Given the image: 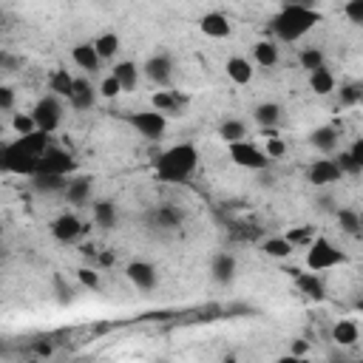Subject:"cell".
I'll use <instances>...</instances> for the list:
<instances>
[{"label":"cell","mask_w":363,"mask_h":363,"mask_svg":"<svg viewBox=\"0 0 363 363\" xmlns=\"http://www.w3.org/2000/svg\"><path fill=\"white\" fill-rule=\"evenodd\" d=\"M199 167V151L196 145L190 142H182V145H174V148H167L165 154H159L156 159V176L162 182H187L193 174H196Z\"/></svg>","instance_id":"1"},{"label":"cell","mask_w":363,"mask_h":363,"mask_svg":"<svg viewBox=\"0 0 363 363\" xmlns=\"http://www.w3.org/2000/svg\"><path fill=\"white\" fill-rule=\"evenodd\" d=\"M321 23L318 9H307V6H284L273 20H270V32L281 43H295L307 32H312Z\"/></svg>","instance_id":"2"},{"label":"cell","mask_w":363,"mask_h":363,"mask_svg":"<svg viewBox=\"0 0 363 363\" xmlns=\"http://www.w3.org/2000/svg\"><path fill=\"white\" fill-rule=\"evenodd\" d=\"M0 167L6 174H17V176H34L40 171V156L32 154L29 148H23V142H9L0 148Z\"/></svg>","instance_id":"3"},{"label":"cell","mask_w":363,"mask_h":363,"mask_svg":"<svg viewBox=\"0 0 363 363\" xmlns=\"http://www.w3.org/2000/svg\"><path fill=\"white\" fill-rule=\"evenodd\" d=\"M227 154H230V159H233L238 167H247V171H267L270 162H273V159L267 156V151L256 148V145L247 142V139L230 142V145H227Z\"/></svg>","instance_id":"4"},{"label":"cell","mask_w":363,"mask_h":363,"mask_svg":"<svg viewBox=\"0 0 363 363\" xmlns=\"http://www.w3.org/2000/svg\"><path fill=\"white\" fill-rule=\"evenodd\" d=\"M346 256L341 250H335V245L329 238H315L309 245V253H307V267L312 273H321V270H329V267H338L344 264Z\"/></svg>","instance_id":"5"},{"label":"cell","mask_w":363,"mask_h":363,"mask_svg":"<svg viewBox=\"0 0 363 363\" xmlns=\"http://www.w3.org/2000/svg\"><path fill=\"white\" fill-rule=\"evenodd\" d=\"M63 96H57V94H45L43 100L34 105V123H37V128L40 131H45V134H54L57 128H60V123H63Z\"/></svg>","instance_id":"6"},{"label":"cell","mask_w":363,"mask_h":363,"mask_svg":"<svg viewBox=\"0 0 363 363\" xmlns=\"http://www.w3.org/2000/svg\"><path fill=\"white\" fill-rule=\"evenodd\" d=\"M128 123L145 136V139H159L165 131H167V114L162 111H139V114H131Z\"/></svg>","instance_id":"7"},{"label":"cell","mask_w":363,"mask_h":363,"mask_svg":"<svg viewBox=\"0 0 363 363\" xmlns=\"http://www.w3.org/2000/svg\"><path fill=\"white\" fill-rule=\"evenodd\" d=\"M40 171L43 174H60V176H71L74 174V159H71L68 151L63 148H48L43 156H40Z\"/></svg>","instance_id":"8"},{"label":"cell","mask_w":363,"mask_h":363,"mask_svg":"<svg viewBox=\"0 0 363 363\" xmlns=\"http://www.w3.org/2000/svg\"><path fill=\"white\" fill-rule=\"evenodd\" d=\"M307 179L315 185V187H321V185L341 182V179H344V171H341V165H338L335 159H315V162L309 165Z\"/></svg>","instance_id":"9"},{"label":"cell","mask_w":363,"mask_h":363,"mask_svg":"<svg viewBox=\"0 0 363 363\" xmlns=\"http://www.w3.org/2000/svg\"><path fill=\"white\" fill-rule=\"evenodd\" d=\"M83 233H85V225L77 219L74 213H63V216H57V219L52 222V236H54L57 241H63V245L74 241V238L83 236Z\"/></svg>","instance_id":"10"},{"label":"cell","mask_w":363,"mask_h":363,"mask_svg":"<svg viewBox=\"0 0 363 363\" xmlns=\"http://www.w3.org/2000/svg\"><path fill=\"white\" fill-rule=\"evenodd\" d=\"M142 68H145V77L154 80L156 85H162V88L171 85V77H174V63H171V57H167V54H154V57H151L148 63H145Z\"/></svg>","instance_id":"11"},{"label":"cell","mask_w":363,"mask_h":363,"mask_svg":"<svg viewBox=\"0 0 363 363\" xmlns=\"http://www.w3.org/2000/svg\"><path fill=\"white\" fill-rule=\"evenodd\" d=\"M125 276H128V281L136 289H145V293H148V289H154L156 281H159L156 267H154V264H148V261H131L128 270H125Z\"/></svg>","instance_id":"12"},{"label":"cell","mask_w":363,"mask_h":363,"mask_svg":"<svg viewBox=\"0 0 363 363\" xmlns=\"http://www.w3.org/2000/svg\"><path fill=\"white\" fill-rule=\"evenodd\" d=\"M199 29H202V34H207L213 40H222V37H230V20L222 12H207L199 20Z\"/></svg>","instance_id":"13"},{"label":"cell","mask_w":363,"mask_h":363,"mask_svg":"<svg viewBox=\"0 0 363 363\" xmlns=\"http://www.w3.org/2000/svg\"><path fill=\"white\" fill-rule=\"evenodd\" d=\"M236 256L233 253H216L213 256V264H210V273H213V281L216 284H230L236 278Z\"/></svg>","instance_id":"14"},{"label":"cell","mask_w":363,"mask_h":363,"mask_svg":"<svg viewBox=\"0 0 363 363\" xmlns=\"http://www.w3.org/2000/svg\"><path fill=\"white\" fill-rule=\"evenodd\" d=\"M65 187H68V176H60V174H43V171H37L32 176V190L43 193V196H52V193H65Z\"/></svg>","instance_id":"15"},{"label":"cell","mask_w":363,"mask_h":363,"mask_svg":"<svg viewBox=\"0 0 363 363\" xmlns=\"http://www.w3.org/2000/svg\"><path fill=\"white\" fill-rule=\"evenodd\" d=\"M96 91L88 80H77L74 83V91H71V96H68V103H71V108H77V111H91L94 105H96Z\"/></svg>","instance_id":"16"},{"label":"cell","mask_w":363,"mask_h":363,"mask_svg":"<svg viewBox=\"0 0 363 363\" xmlns=\"http://www.w3.org/2000/svg\"><path fill=\"white\" fill-rule=\"evenodd\" d=\"M225 71H227V77H230L236 85L253 83V74H256V68H253L250 60H245V57H230V60L225 63Z\"/></svg>","instance_id":"17"},{"label":"cell","mask_w":363,"mask_h":363,"mask_svg":"<svg viewBox=\"0 0 363 363\" xmlns=\"http://www.w3.org/2000/svg\"><path fill=\"white\" fill-rule=\"evenodd\" d=\"M63 196H65L68 205H74V207L88 205V202H91V179H85V176H80V179H68V187H65Z\"/></svg>","instance_id":"18"},{"label":"cell","mask_w":363,"mask_h":363,"mask_svg":"<svg viewBox=\"0 0 363 363\" xmlns=\"http://www.w3.org/2000/svg\"><path fill=\"white\" fill-rule=\"evenodd\" d=\"M71 60H74L80 68H85V71H94L100 68V54H96V48H94V43H80V45H74L71 48Z\"/></svg>","instance_id":"19"},{"label":"cell","mask_w":363,"mask_h":363,"mask_svg":"<svg viewBox=\"0 0 363 363\" xmlns=\"http://www.w3.org/2000/svg\"><path fill=\"white\" fill-rule=\"evenodd\" d=\"M309 145L318 154H332L338 148V131L332 125H321V128H315L309 134Z\"/></svg>","instance_id":"20"},{"label":"cell","mask_w":363,"mask_h":363,"mask_svg":"<svg viewBox=\"0 0 363 363\" xmlns=\"http://www.w3.org/2000/svg\"><path fill=\"white\" fill-rule=\"evenodd\" d=\"M151 222L162 230H176L182 225V210L174 207V205H159L154 213H151Z\"/></svg>","instance_id":"21"},{"label":"cell","mask_w":363,"mask_h":363,"mask_svg":"<svg viewBox=\"0 0 363 363\" xmlns=\"http://www.w3.org/2000/svg\"><path fill=\"white\" fill-rule=\"evenodd\" d=\"M116 205L108 202V199H100V202H94V222L96 227H103V230H114L116 227Z\"/></svg>","instance_id":"22"},{"label":"cell","mask_w":363,"mask_h":363,"mask_svg":"<svg viewBox=\"0 0 363 363\" xmlns=\"http://www.w3.org/2000/svg\"><path fill=\"white\" fill-rule=\"evenodd\" d=\"M332 341H335L338 346H355V344L360 341L357 324H352V321H338V324L332 326Z\"/></svg>","instance_id":"23"},{"label":"cell","mask_w":363,"mask_h":363,"mask_svg":"<svg viewBox=\"0 0 363 363\" xmlns=\"http://www.w3.org/2000/svg\"><path fill=\"white\" fill-rule=\"evenodd\" d=\"M253 57H256V63L264 65V68H276V65H278V45H276L273 40H258V43L253 45Z\"/></svg>","instance_id":"24"},{"label":"cell","mask_w":363,"mask_h":363,"mask_svg":"<svg viewBox=\"0 0 363 363\" xmlns=\"http://www.w3.org/2000/svg\"><path fill=\"white\" fill-rule=\"evenodd\" d=\"M295 284L301 287V293H304V295L315 298V301H321V298L326 295V289H324L318 273H295Z\"/></svg>","instance_id":"25"},{"label":"cell","mask_w":363,"mask_h":363,"mask_svg":"<svg viewBox=\"0 0 363 363\" xmlns=\"http://www.w3.org/2000/svg\"><path fill=\"white\" fill-rule=\"evenodd\" d=\"M253 119L261 128H276L278 119H281V105L278 103H261V105H256Z\"/></svg>","instance_id":"26"},{"label":"cell","mask_w":363,"mask_h":363,"mask_svg":"<svg viewBox=\"0 0 363 363\" xmlns=\"http://www.w3.org/2000/svg\"><path fill=\"white\" fill-rule=\"evenodd\" d=\"M293 250H295V245H293V241H289L287 236L267 238V241L261 245V253L270 256V258H287V256H293Z\"/></svg>","instance_id":"27"},{"label":"cell","mask_w":363,"mask_h":363,"mask_svg":"<svg viewBox=\"0 0 363 363\" xmlns=\"http://www.w3.org/2000/svg\"><path fill=\"white\" fill-rule=\"evenodd\" d=\"M114 77H116L119 83H123V91H134L136 83H139V68H136V63L123 60V63H116V65H114Z\"/></svg>","instance_id":"28"},{"label":"cell","mask_w":363,"mask_h":363,"mask_svg":"<svg viewBox=\"0 0 363 363\" xmlns=\"http://www.w3.org/2000/svg\"><path fill=\"white\" fill-rule=\"evenodd\" d=\"M309 88L315 91L318 96H326V94H332L335 91V74L324 65V68H318V71H312L309 74Z\"/></svg>","instance_id":"29"},{"label":"cell","mask_w":363,"mask_h":363,"mask_svg":"<svg viewBox=\"0 0 363 363\" xmlns=\"http://www.w3.org/2000/svg\"><path fill=\"white\" fill-rule=\"evenodd\" d=\"M74 83H77V80L71 77L65 68H57L54 74H52V80H48V91L57 94V96H65V100H68L71 91H74Z\"/></svg>","instance_id":"30"},{"label":"cell","mask_w":363,"mask_h":363,"mask_svg":"<svg viewBox=\"0 0 363 363\" xmlns=\"http://www.w3.org/2000/svg\"><path fill=\"white\" fill-rule=\"evenodd\" d=\"M20 142H23V148H29L32 154H37V156H43L48 148H52V142H48V134L45 131H32V134H26V136H20Z\"/></svg>","instance_id":"31"},{"label":"cell","mask_w":363,"mask_h":363,"mask_svg":"<svg viewBox=\"0 0 363 363\" xmlns=\"http://www.w3.org/2000/svg\"><path fill=\"white\" fill-rule=\"evenodd\" d=\"M219 136L230 145V142H238L247 136V125L241 123V119H225V123L219 125Z\"/></svg>","instance_id":"32"},{"label":"cell","mask_w":363,"mask_h":363,"mask_svg":"<svg viewBox=\"0 0 363 363\" xmlns=\"http://www.w3.org/2000/svg\"><path fill=\"white\" fill-rule=\"evenodd\" d=\"M94 48H96V54H100L103 60H111L116 52H119V37L114 32H105L94 40Z\"/></svg>","instance_id":"33"},{"label":"cell","mask_w":363,"mask_h":363,"mask_svg":"<svg viewBox=\"0 0 363 363\" xmlns=\"http://www.w3.org/2000/svg\"><path fill=\"white\" fill-rule=\"evenodd\" d=\"M338 225H341V230H344L346 236H360V233H363V230H360V213H355V210H349V207L338 210Z\"/></svg>","instance_id":"34"},{"label":"cell","mask_w":363,"mask_h":363,"mask_svg":"<svg viewBox=\"0 0 363 363\" xmlns=\"http://www.w3.org/2000/svg\"><path fill=\"white\" fill-rule=\"evenodd\" d=\"M298 60H301V68H307L309 74H312V71H318V68L326 65V57H324L321 48H304Z\"/></svg>","instance_id":"35"},{"label":"cell","mask_w":363,"mask_h":363,"mask_svg":"<svg viewBox=\"0 0 363 363\" xmlns=\"http://www.w3.org/2000/svg\"><path fill=\"white\" fill-rule=\"evenodd\" d=\"M154 108L162 111V114H174L179 108V96L171 94V91H156L154 94Z\"/></svg>","instance_id":"36"},{"label":"cell","mask_w":363,"mask_h":363,"mask_svg":"<svg viewBox=\"0 0 363 363\" xmlns=\"http://www.w3.org/2000/svg\"><path fill=\"white\" fill-rule=\"evenodd\" d=\"M12 128L17 136H26L32 131H37V123H34V114H14L12 116Z\"/></svg>","instance_id":"37"},{"label":"cell","mask_w":363,"mask_h":363,"mask_svg":"<svg viewBox=\"0 0 363 363\" xmlns=\"http://www.w3.org/2000/svg\"><path fill=\"white\" fill-rule=\"evenodd\" d=\"M338 165H341V171H344V176H357V174H363V167L355 162V156L349 154V151H344L341 156H338L335 159Z\"/></svg>","instance_id":"38"},{"label":"cell","mask_w":363,"mask_h":363,"mask_svg":"<svg viewBox=\"0 0 363 363\" xmlns=\"http://www.w3.org/2000/svg\"><path fill=\"white\" fill-rule=\"evenodd\" d=\"M119 94H123V83H119L114 74L105 77L103 85H100V96H105V100H114V96H119Z\"/></svg>","instance_id":"39"},{"label":"cell","mask_w":363,"mask_h":363,"mask_svg":"<svg viewBox=\"0 0 363 363\" xmlns=\"http://www.w3.org/2000/svg\"><path fill=\"white\" fill-rule=\"evenodd\" d=\"M264 151H267L270 159H281V156L287 154V145H284V139L276 134V136H267V148H264Z\"/></svg>","instance_id":"40"},{"label":"cell","mask_w":363,"mask_h":363,"mask_svg":"<svg viewBox=\"0 0 363 363\" xmlns=\"http://www.w3.org/2000/svg\"><path fill=\"white\" fill-rule=\"evenodd\" d=\"M344 14L349 17V23H355V26H363V0H349Z\"/></svg>","instance_id":"41"},{"label":"cell","mask_w":363,"mask_h":363,"mask_svg":"<svg viewBox=\"0 0 363 363\" xmlns=\"http://www.w3.org/2000/svg\"><path fill=\"white\" fill-rule=\"evenodd\" d=\"M77 278L88 287V289H100V273L96 270H91V267H83V270H77Z\"/></svg>","instance_id":"42"},{"label":"cell","mask_w":363,"mask_h":363,"mask_svg":"<svg viewBox=\"0 0 363 363\" xmlns=\"http://www.w3.org/2000/svg\"><path fill=\"white\" fill-rule=\"evenodd\" d=\"M360 96H363V85H346V88H341V103L344 105H355Z\"/></svg>","instance_id":"43"},{"label":"cell","mask_w":363,"mask_h":363,"mask_svg":"<svg viewBox=\"0 0 363 363\" xmlns=\"http://www.w3.org/2000/svg\"><path fill=\"white\" fill-rule=\"evenodd\" d=\"M14 108V88L0 85V111H12Z\"/></svg>","instance_id":"44"},{"label":"cell","mask_w":363,"mask_h":363,"mask_svg":"<svg viewBox=\"0 0 363 363\" xmlns=\"http://www.w3.org/2000/svg\"><path fill=\"white\" fill-rule=\"evenodd\" d=\"M287 238L293 241V245H301V241L309 238V227H301V230H293V233H287Z\"/></svg>","instance_id":"45"},{"label":"cell","mask_w":363,"mask_h":363,"mask_svg":"<svg viewBox=\"0 0 363 363\" xmlns=\"http://www.w3.org/2000/svg\"><path fill=\"white\" fill-rule=\"evenodd\" d=\"M54 281H57V287H60V301H63V304H68L71 298H74V293H71V287H65V284H63V278H54Z\"/></svg>","instance_id":"46"},{"label":"cell","mask_w":363,"mask_h":363,"mask_svg":"<svg viewBox=\"0 0 363 363\" xmlns=\"http://www.w3.org/2000/svg\"><path fill=\"white\" fill-rule=\"evenodd\" d=\"M349 154H352V156H355V162L363 167V139H357V142L352 145V148H349Z\"/></svg>","instance_id":"47"},{"label":"cell","mask_w":363,"mask_h":363,"mask_svg":"<svg viewBox=\"0 0 363 363\" xmlns=\"http://www.w3.org/2000/svg\"><path fill=\"white\" fill-rule=\"evenodd\" d=\"M34 355L48 357V355H52V344H48V341H37V344H34Z\"/></svg>","instance_id":"48"},{"label":"cell","mask_w":363,"mask_h":363,"mask_svg":"<svg viewBox=\"0 0 363 363\" xmlns=\"http://www.w3.org/2000/svg\"><path fill=\"white\" fill-rule=\"evenodd\" d=\"M284 6H307V9H315V0H284Z\"/></svg>","instance_id":"49"},{"label":"cell","mask_w":363,"mask_h":363,"mask_svg":"<svg viewBox=\"0 0 363 363\" xmlns=\"http://www.w3.org/2000/svg\"><path fill=\"white\" fill-rule=\"evenodd\" d=\"M307 349H309V346H307V341H295V344H293V355H295V357L307 355Z\"/></svg>","instance_id":"50"},{"label":"cell","mask_w":363,"mask_h":363,"mask_svg":"<svg viewBox=\"0 0 363 363\" xmlns=\"http://www.w3.org/2000/svg\"><path fill=\"white\" fill-rule=\"evenodd\" d=\"M360 230H363V213H360Z\"/></svg>","instance_id":"51"},{"label":"cell","mask_w":363,"mask_h":363,"mask_svg":"<svg viewBox=\"0 0 363 363\" xmlns=\"http://www.w3.org/2000/svg\"><path fill=\"white\" fill-rule=\"evenodd\" d=\"M357 309H363V301H360V304H357Z\"/></svg>","instance_id":"52"}]
</instances>
